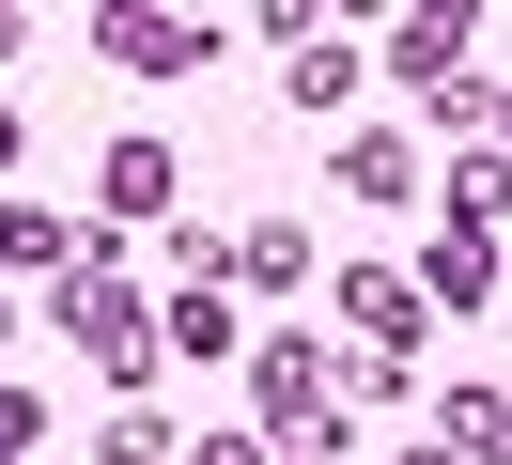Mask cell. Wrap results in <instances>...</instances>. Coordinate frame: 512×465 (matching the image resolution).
I'll use <instances>...</instances> for the list:
<instances>
[{
  "label": "cell",
  "mask_w": 512,
  "mask_h": 465,
  "mask_svg": "<svg viewBox=\"0 0 512 465\" xmlns=\"http://www.w3.org/2000/svg\"><path fill=\"white\" fill-rule=\"evenodd\" d=\"M94 47L140 62V78H187V62H218V31H202V16H140V0H125V16H94Z\"/></svg>",
  "instance_id": "cell-1"
},
{
  "label": "cell",
  "mask_w": 512,
  "mask_h": 465,
  "mask_svg": "<svg viewBox=\"0 0 512 465\" xmlns=\"http://www.w3.org/2000/svg\"><path fill=\"white\" fill-rule=\"evenodd\" d=\"M326 295H342V326L373 341V357H404V341H419V310H435V295H419V279H388V264H342V279H326Z\"/></svg>",
  "instance_id": "cell-2"
},
{
  "label": "cell",
  "mask_w": 512,
  "mask_h": 465,
  "mask_svg": "<svg viewBox=\"0 0 512 465\" xmlns=\"http://www.w3.org/2000/svg\"><path fill=\"white\" fill-rule=\"evenodd\" d=\"M171 171H187L171 140H109V217H171Z\"/></svg>",
  "instance_id": "cell-3"
},
{
  "label": "cell",
  "mask_w": 512,
  "mask_h": 465,
  "mask_svg": "<svg viewBox=\"0 0 512 465\" xmlns=\"http://www.w3.org/2000/svg\"><path fill=\"white\" fill-rule=\"evenodd\" d=\"M342 186L404 217V202H419V140H388V124H373V140H342Z\"/></svg>",
  "instance_id": "cell-4"
},
{
  "label": "cell",
  "mask_w": 512,
  "mask_h": 465,
  "mask_svg": "<svg viewBox=\"0 0 512 465\" xmlns=\"http://www.w3.org/2000/svg\"><path fill=\"white\" fill-rule=\"evenodd\" d=\"M450 47H466V16H388V78L450 93Z\"/></svg>",
  "instance_id": "cell-5"
},
{
  "label": "cell",
  "mask_w": 512,
  "mask_h": 465,
  "mask_svg": "<svg viewBox=\"0 0 512 465\" xmlns=\"http://www.w3.org/2000/svg\"><path fill=\"white\" fill-rule=\"evenodd\" d=\"M435 419H450V465H512V403L497 388H450Z\"/></svg>",
  "instance_id": "cell-6"
},
{
  "label": "cell",
  "mask_w": 512,
  "mask_h": 465,
  "mask_svg": "<svg viewBox=\"0 0 512 465\" xmlns=\"http://www.w3.org/2000/svg\"><path fill=\"white\" fill-rule=\"evenodd\" d=\"M419 295H435V310H481V295H497V233H450V248H435V279H419Z\"/></svg>",
  "instance_id": "cell-7"
},
{
  "label": "cell",
  "mask_w": 512,
  "mask_h": 465,
  "mask_svg": "<svg viewBox=\"0 0 512 465\" xmlns=\"http://www.w3.org/2000/svg\"><path fill=\"white\" fill-rule=\"evenodd\" d=\"M264 403H295V434H342V419H311V403H326V357H311V341H264Z\"/></svg>",
  "instance_id": "cell-8"
},
{
  "label": "cell",
  "mask_w": 512,
  "mask_h": 465,
  "mask_svg": "<svg viewBox=\"0 0 512 465\" xmlns=\"http://www.w3.org/2000/svg\"><path fill=\"white\" fill-rule=\"evenodd\" d=\"M156 341H171V357H233V295H187Z\"/></svg>",
  "instance_id": "cell-9"
},
{
  "label": "cell",
  "mask_w": 512,
  "mask_h": 465,
  "mask_svg": "<svg viewBox=\"0 0 512 465\" xmlns=\"http://www.w3.org/2000/svg\"><path fill=\"white\" fill-rule=\"evenodd\" d=\"M16 264H63V217H32V202H0V279Z\"/></svg>",
  "instance_id": "cell-10"
},
{
  "label": "cell",
  "mask_w": 512,
  "mask_h": 465,
  "mask_svg": "<svg viewBox=\"0 0 512 465\" xmlns=\"http://www.w3.org/2000/svg\"><path fill=\"white\" fill-rule=\"evenodd\" d=\"M233 264H249V279H311V233H295V217H264V233L233 248Z\"/></svg>",
  "instance_id": "cell-11"
},
{
  "label": "cell",
  "mask_w": 512,
  "mask_h": 465,
  "mask_svg": "<svg viewBox=\"0 0 512 465\" xmlns=\"http://www.w3.org/2000/svg\"><path fill=\"white\" fill-rule=\"evenodd\" d=\"M32 434H47V403H32V388H0V465H32Z\"/></svg>",
  "instance_id": "cell-12"
},
{
  "label": "cell",
  "mask_w": 512,
  "mask_h": 465,
  "mask_svg": "<svg viewBox=\"0 0 512 465\" xmlns=\"http://www.w3.org/2000/svg\"><path fill=\"white\" fill-rule=\"evenodd\" d=\"M202 465H264V434H218V450H202Z\"/></svg>",
  "instance_id": "cell-13"
},
{
  "label": "cell",
  "mask_w": 512,
  "mask_h": 465,
  "mask_svg": "<svg viewBox=\"0 0 512 465\" xmlns=\"http://www.w3.org/2000/svg\"><path fill=\"white\" fill-rule=\"evenodd\" d=\"M16 140H32V124H16V109H0V171H16Z\"/></svg>",
  "instance_id": "cell-14"
},
{
  "label": "cell",
  "mask_w": 512,
  "mask_h": 465,
  "mask_svg": "<svg viewBox=\"0 0 512 465\" xmlns=\"http://www.w3.org/2000/svg\"><path fill=\"white\" fill-rule=\"evenodd\" d=\"M0 341H16V295H0Z\"/></svg>",
  "instance_id": "cell-15"
},
{
  "label": "cell",
  "mask_w": 512,
  "mask_h": 465,
  "mask_svg": "<svg viewBox=\"0 0 512 465\" xmlns=\"http://www.w3.org/2000/svg\"><path fill=\"white\" fill-rule=\"evenodd\" d=\"M497 140H512V93H497Z\"/></svg>",
  "instance_id": "cell-16"
}]
</instances>
